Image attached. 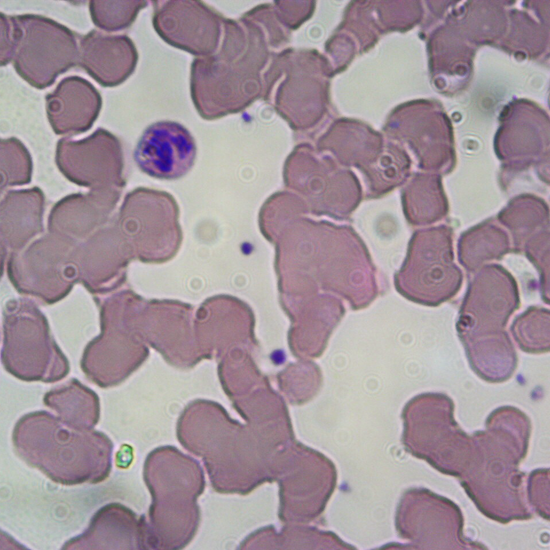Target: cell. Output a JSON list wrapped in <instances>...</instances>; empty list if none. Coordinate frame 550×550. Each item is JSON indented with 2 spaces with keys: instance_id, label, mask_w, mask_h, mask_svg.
Instances as JSON below:
<instances>
[{
  "instance_id": "cell-1",
  "label": "cell",
  "mask_w": 550,
  "mask_h": 550,
  "mask_svg": "<svg viewBox=\"0 0 550 550\" xmlns=\"http://www.w3.org/2000/svg\"><path fill=\"white\" fill-rule=\"evenodd\" d=\"M307 206L290 192L273 194L259 217L288 224L307 243V266L298 267L308 295L321 287L350 303L353 309L368 306L378 294L375 268L359 236L347 226L313 221L305 217Z\"/></svg>"
},
{
  "instance_id": "cell-2",
  "label": "cell",
  "mask_w": 550,
  "mask_h": 550,
  "mask_svg": "<svg viewBox=\"0 0 550 550\" xmlns=\"http://www.w3.org/2000/svg\"><path fill=\"white\" fill-rule=\"evenodd\" d=\"M264 28L247 13L223 19V40L209 56L191 64L190 94L199 115L215 120L263 99L265 73L273 58Z\"/></svg>"
},
{
  "instance_id": "cell-3",
  "label": "cell",
  "mask_w": 550,
  "mask_h": 550,
  "mask_svg": "<svg viewBox=\"0 0 550 550\" xmlns=\"http://www.w3.org/2000/svg\"><path fill=\"white\" fill-rule=\"evenodd\" d=\"M0 17L1 66L12 61L31 86L45 89L78 63L76 37L66 26L36 14Z\"/></svg>"
},
{
  "instance_id": "cell-4",
  "label": "cell",
  "mask_w": 550,
  "mask_h": 550,
  "mask_svg": "<svg viewBox=\"0 0 550 550\" xmlns=\"http://www.w3.org/2000/svg\"><path fill=\"white\" fill-rule=\"evenodd\" d=\"M519 304L517 282L503 266L486 264L476 271L461 303L457 323L467 355L513 350L504 327Z\"/></svg>"
},
{
  "instance_id": "cell-5",
  "label": "cell",
  "mask_w": 550,
  "mask_h": 550,
  "mask_svg": "<svg viewBox=\"0 0 550 550\" xmlns=\"http://www.w3.org/2000/svg\"><path fill=\"white\" fill-rule=\"evenodd\" d=\"M325 65L316 50L288 48L274 53L265 73V95L278 80L273 105L294 131H307L320 120L325 109Z\"/></svg>"
},
{
  "instance_id": "cell-6",
  "label": "cell",
  "mask_w": 550,
  "mask_h": 550,
  "mask_svg": "<svg viewBox=\"0 0 550 550\" xmlns=\"http://www.w3.org/2000/svg\"><path fill=\"white\" fill-rule=\"evenodd\" d=\"M463 274L454 262L452 230L438 226L416 231L408 244L394 286L406 299L439 306L460 290Z\"/></svg>"
},
{
  "instance_id": "cell-7",
  "label": "cell",
  "mask_w": 550,
  "mask_h": 550,
  "mask_svg": "<svg viewBox=\"0 0 550 550\" xmlns=\"http://www.w3.org/2000/svg\"><path fill=\"white\" fill-rule=\"evenodd\" d=\"M116 224L134 259L141 262H166L180 248L179 208L173 196L165 191L138 187L128 192Z\"/></svg>"
},
{
  "instance_id": "cell-8",
  "label": "cell",
  "mask_w": 550,
  "mask_h": 550,
  "mask_svg": "<svg viewBox=\"0 0 550 550\" xmlns=\"http://www.w3.org/2000/svg\"><path fill=\"white\" fill-rule=\"evenodd\" d=\"M77 244L52 233L38 238L6 258L9 280L19 293L44 304L62 300L79 282L75 263Z\"/></svg>"
},
{
  "instance_id": "cell-9",
  "label": "cell",
  "mask_w": 550,
  "mask_h": 550,
  "mask_svg": "<svg viewBox=\"0 0 550 550\" xmlns=\"http://www.w3.org/2000/svg\"><path fill=\"white\" fill-rule=\"evenodd\" d=\"M283 176L285 186L314 215L344 217L360 200L359 184L352 173L336 169L307 142L296 145L288 155Z\"/></svg>"
},
{
  "instance_id": "cell-10",
  "label": "cell",
  "mask_w": 550,
  "mask_h": 550,
  "mask_svg": "<svg viewBox=\"0 0 550 550\" xmlns=\"http://www.w3.org/2000/svg\"><path fill=\"white\" fill-rule=\"evenodd\" d=\"M3 318V357L13 373L27 378L64 375L66 361L50 339L46 318L32 300H9Z\"/></svg>"
},
{
  "instance_id": "cell-11",
  "label": "cell",
  "mask_w": 550,
  "mask_h": 550,
  "mask_svg": "<svg viewBox=\"0 0 550 550\" xmlns=\"http://www.w3.org/2000/svg\"><path fill=\"white\" fill-rule=\"evenodd\" d=\"M55 162L70 182L90 190H122L125 186L122 144L104 128L80 140L60 139Z\"/></svg>"
},
{
  "instance_id": "cell-12",
  "label": "cell",
  "mask_w": 550,
  "mask_h": 550,
  "mask_svg": "<svg viewBox=\"0 0 550 550\" xmlns=\"http://www.w3.org/2000/svg\"><path fill=\"white\" fill-rule=\"evenodd\" d=\"M223 19L202 1H153L152 23L157 34L169 45L197 57L218 50Z\"/></svg>"
},
{
  "instance_id": "cell-13",
  "label": "cell",
  "mask_w": 550,
  "mask_h": 550,
  "mask_svg": "<svg viewBox=\"0 0 550 550\" xmlns=\"http://www.w3.org/2000/svg\"><path fill=\"white\" fill-rule=\"evenodd\" d=\"M134 260L131 249L116 224V216L76 245L75 263L79 282L92 294L119 289Z\"/></svg>"
},
{
  "instance_id": "cell-14",
  "label": "cell",
  "mask_w": 550,
  "mask_h": 550,
  "mask_svg": "<svg viewBox=\"0 0 550 550\" xmlns=\"http://www.w3.org/2000/svg\"><path fill=\"white\" fill-rule=\"evenodd\" d=\"M137 167L162 180L186 175L196 158V144L189 130L174 121H158L140 136L133 153Z\"/></svg>"
},
{
  "instance_id": "cell-15",
  "label": "cell",
  "mask_w": 550,
  "mask_h": 550,
  "mask_svg": "<svg viewBox=\"0 0 550 550\" xmlns=\"http://www.w3.org/2000/svg\"><path fill=\"white\" fill-rule=\"evenodd\" d=\"M121 191L101 189L65 196L49 213V233L80 243L108 223Z\"/></svg>"
},
{
  "instance_id": "cell-16",
  "label": "cell",
  "mask_w": 550,
  "mask_h": 550,
  "mask_svg": "<svg viewBox=\"0 0 550 550\" xmlns=\"http://www.w3.org/2000/svg\"><path fill=\"white\" fill-rule=\"evenodd\" d=\"M46 99V114L57 135H78L88 131L99 116V91L79 76L63 78Z\"/></svg>"
},
{
  "instance_id": "cell-17",
  "label": "cell",
  "mask_w": 550,
  "mask_h": 550,
  "mask_svg": "<svg viewBox=\"0 0 550 550\" xmlns=\"http://www.w3.org/2000/svg\"><path fill=\"white\" fill-rule=\"evenodd\" d=\"M138 52L126 35L91 30L80 38L78 64L101 86L115 87L134 72Z\"/></svg>"
},
{
  "instance_id": "cell-18",
  "label": "cell",
  "mask_w": 550,
  "mask_h": 550,
  "mask_svg": "<svg viewBox=\"0 0 550 550\" xmlns=\"http://www.w3.org/2000/svg\"><path fill=\"white\" fill-rule=\"evenodd\" d=\"M45 198L39 187L10 190L1 200L2 261L43 232Z\"/></svg>"
},
{
  "instance_id": "cell-19",
  "label": "cell",
  "mask_w": 550,
  "mask_h": 550,
  "mask_svg": "<svg viewBox=\"0 0 550 550\" xmlns=\"http://www.w3.org/2000/svg\"><path fill=\"white\" fill-rule=\"evenodd\" d=\"M458 260L468 272H476L487 262L499 260L511 251L508 235L492 223H483L464 232L458 240Z\"/></svg>"
},
{
  "instance_id": "cell-20",
  "label": "cell",
  "mask_w": 550,
  "mask_h": 550,
  "mask_svg": "<svg viewBox=\"0 0 550 550\" xmlns=\"http://www.w3.org/2000/svg\"><path fill=\"white\" fill-rule=\"evenodd\" d=\"M406 194V215L414 225L429 224L446 212L438 183L422 178Z\"/></svg>"
},
{
  "instance_id": "cell-21",
  "label": "cell",
  "mask_w": 550,
  "mask_h": 550,
  "mask_svg": "<svg viewBox=\"0 0 550 550\" xmlns=\"http://www.w3.org/2000/svg\"><path fill=\"white\" fill-rule=\"evenodd\" d=\"M512 334L520 348L530 353L549 350V310L537 306L529 307L516 317Z\"/></svg>"
},
{
  "instance_id": "cell-22",
  "label": "cell",
  "mask_w": 550,
  "mask_h": 550,
  "mask_svg": "<svg viewBox=\"0 0 550 550\" xmlns=\"http://www.w3.org/2000/svg\"><path fill=\"white\" fill-rule=\"evenodd\" d=\"M147 6L145 0H91L89 11L94 25L105 31H120L130 27L140 10Z\"/></svg>"
},
{
  "instance_id": "cell-23",
  "label": "cell",
  "mask_w": 550,
  "mask_h": 550,
  "mask_svg": "<svg viewBox=\"0 0 550 550\" xmlns=\"http://www.w3.org/2000/svg\"><path fill=\"white\" fill-rule=\"evenodd\" d=\"M1 191L8 186L31 181L32 159L25 145L17 138L1 139Z\"/></svg>"
},
{
  "instance_id": "cell-24",
  "label": "cell",
  "mask_w": 550,
  "mask_h": 550,
  "mask_svg": "<svg viewBox=\"0 0 550 550\" xmlns=\"http://www.w3.org/2000/svg\"><path fill=\"white\" fill-rule=\"evenodd\" d=\"M272 5L281 24L292 31L312 15L314 1H276Z\"/></svg>"
}]
</instances>
